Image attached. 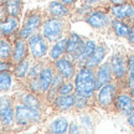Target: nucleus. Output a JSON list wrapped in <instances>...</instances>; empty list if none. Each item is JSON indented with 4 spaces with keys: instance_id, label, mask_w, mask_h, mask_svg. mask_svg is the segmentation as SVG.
<instances>
[{
    "instance_id": "f257e3e1",
    "label": "nucleus",
    "mask_w": 134,
    "mask_h": 134,
    "mask_svg": "<svg viewBox=\"0 0 134 134\" xmlns=\"http://www.w3.org/2000/svg\"><path fill=\"white\" fill-rule=\"evenodd\" d=\"M76 91L75 93L78 96L86 97L92 99L94 97L96 88V70L88 66H82L78 68L76 76L73 78Z\"/></svg>"
},
{
    "instance_id": "f03ea898",
    "label": "nucleus",
    "mask_w": 134,
    "mask_h": 134,
    "mask_svg": "<svg viewBox=\"0 0 134 134\" xmlns=\"http://www.w3.org/2000/svg\"><path fill=\"white\" fill-rule=\"evenodd\" d=\"M67 21L65 18H57V16H50L43 20L41 26V34L48 40V42H56L58 40L63 38L65 32L67 31Z\"/></svg>"
},
{
    "instance_id": "7ed1b4c3",
    "label": "nucleus",
    "mask_w": 134,
    "mask_h": 134,
    "mask_svg": "<svg viewBox=\"0 0 134 134\" xmlns=\"http://www.w3.org/2000/svg\"><path fill=\"white\" fill-rule=\"evenodd\" d=\"M42 119V114L40 109H34L30 107L18 102L15 104V127L24 129L29 125L37 124Z\"/></svg>"
},
{
    "instance_id": "20e7f679",
    "label": "nucleus",
    "mask_w": 134,
    "mask_h": 134,
    "mask_svg": "<svg viewBox=\"0 0 134 134\" xmlns=\"http://www.w3.org/2000/svg\"><path fill=\"white\" fill-rule=\"evenodd\" d=\"M42 24H43V14L41 13V10L40 9L31 10L25 16L24 24L21 26V29L19 30L18 37L27 40L30 36H32L34 34H36L38 30L41 29Z\"/></svg>"
},
{
    "instance_id": "39448f33",
    "label": "nucleus",
    "mask_w": 134,
    "mask_h": 134,
    "mask_svg": "<svg viewBox=\"0 0 134 134\" xmlns=\"http://www.w3.org/2000/svg\"><path fill=\"white\" fill-rule=\"evenodd\" d=\"M118 94V86L114 82H108L97 91V103L103 109H114V100Z\"/></svg>"
},
{
    "instance_id": "423d86ee",
    "label": "nucleus",
    "mask_w": 134,
    "mask_h": 134,
    "mask_svg": "<svg viewBox=\"0 0 134 134\" xmlns=\"http://www.w3.org/2000/svg\"><path fill=\"white\" fill-rule=\"evenodd\" d=\"M29 42V51L31 57L36 60H42L48 53V40L41 32L34 34L27 38Z\"/></svg>"
},
{
    "instance_id": "0eeeda50",
    "label": "nucleus",
    "mask_w": 134,
    "mask_h": 134,
    "mask_svg": "<svg viewBox=\"0 0 134 134\" xmlns=\"http://www.w3.org/2000/svg\"><path fill=\"white\" fill-rule=\"evenodd\" d=\"M113 16L109 14L108 9H94L91 11L85 21L94 30H104L112 26Z\"/></svg>"
},
{
    "instance_id": "6e6552de",
    "label": "nucleus",
    "mask_w": 134,
    "mask_h": 134,
    "mask_svg": "<svg viewBox=\"0 0 134 134\" xmlns=\"http://www.w3.org/2000/svg\"><path fill=\"white\" fill-rule=\"evenodd\" d=\"M110 66H112V71H113V76L117 82H125V77H127V72H128V60L124 55L119 51H117L112 55L109 60Z\"/></svg>"
},
{
    "instance_id": "1a4fd4ad",
    "label": "nucleus",
    "mask_w": 134,
    "mask_h": 134,
    "mask_svg": "<svg viewBox=\"0 0 134 134\" xmlns=\"http://www.w3.org/2000/svg\"><path fill=\"white\" fill-rule=\"evenodd\" d=\"M0 113H1V127L3 130L6 128L9 129L15 125V105L10 97L3 94L1 96V105H0Z\"/></svg>"
},
{
    "instance_id": "9d476101",
    "label": "nucleus",
    "mask_w": 134,
    "mask_h": 134,
    "mask_svg": "<svg viewBox=\"0 0 134 134\" xmlns=\"http://www.w3.org/2000/svg\"><path fill=\"white\" fill-rule=\"evenodd\" d=\"M86 41L76 32H70L67 36V47H66V56L70 57L72 61L77 62L81 56L82 50L85 47Z\"/></svg>"
},
{
    "instance_id": "9b49d317",
    "label": "nucleus",
    "mask_w": 134,
    "mask_h": 134,
    "mask_svg": "<svg viewBox=\"0 0 134 134\" xmlns=\"http://www.w3.org/2000/svg\"><path fill=\"white\" fill-rule=\"evenodd\" d=\"M53 67H55L56 72L62 75V77L66 81H72L77 73L76 62L72 61L71 58L67 57V56H62L61 58L53 61Z\"/></svg>"
},
{
    "instance_id": "f8f14e48",
    "label": "nucleus",
    "mask_w": 134,
    "mask_h": 134,
    "mask_svg": "<svg viewBox=\"0 0 134 134\" xmlns=\"http://www.w3.org/2000/svg\"><path fill=\"white\" fill-rule=\"evenodd\" d=\"M108 11L113 16V19L124 20L130 24L134 23V5L132 4V1H127L119 5H110Z\"/></svg>"
},
{
    "instance_id": "ddd939ff",
    "label": "nucleus",
    "mask_w": 134,
    "mask_h": 134,
    "mask_svg": "<svg viewBox=\"0 0 134 134\" xmlns=\"http://www.w3.org/2000/svg\"><path fill=\"white\" fill-rule=\"evenodd\" d=\"M134 107V99L130 96L129 92L120 91L118 92V94L115 97L114 100V110L118 112L119 114L128 117L130 114V112Z\"/></svg>"
},
{
    "instance_id": "4468645a",
    "label": "nucleus",
    "mask_w": 134,
    "mask_h": 134,
    "mask_svg": "<svg viewBox=\"0 0 134 134\" xmlns=\"http://www.w3.org/2000/svg\"><path fill=\"white\" fill-rule=\"evenodd\" d=\"M27 52H29V42H27V40L21 37L15 38L14 50H13V55H11L10 61L15 66L19 62L24 61L25 58H27Z\"/></svg>"
},
{
    "instance_id": "2eb2a0df",
    "label": "nucleus",
    "mask_w": 134,
    "mask_h": 134,
    "mask_svg": "<svg viewBox=\"0 0 134 134\" xmlns=\"http://www.w3.org/2000/svg\"><path fill=\"white\" fill-rule=\"evenodd\" d=\"M114 78L113 76V71H112V66L110 62H102L99 66L96 68V88L97 91L99 90L102 86H104L105 83L112 82Z\"/></svg>"
},
{
    "instance_id": "dca6fc26",
    "label": "nucleus",
    "mask_w": 134,
    "mask_h": 134,
    "mask_svg": "<svg viewBox=\"0 0 134 134\" xmlns=\"http://www.w3.org/2000/svg\"><path fill=\"white\" fill-rule=\"evenodd\" d=\"M55 73H56V70L53 65H43V68L40 76H38V82H40V86H41V90H42L43 94H46L51 87V83L53 81V77H55Z\"/></svg>"
},
{
    "instance_id": "f3484780",
    "label": "nucleus",
    "mask_w": 134,
    "mask_h": 134,
    "mask_svg": "<svg viewBox=\"0 0 134 134\" xmlns=\"http://www.w3.org/2000/svg\"><path fill=\"white\" fill-rule=\"evenodd\" d=\"M75 99H76V94H58L55 99L52 100V105L56 110L60 112H68L75 108Z\"/></svg>"
},
{
    "instance_id": "a211bd4d",
    "label": "nucleus",
    "mask_w": 134,
    "mask_h": 134,
    "mask_svg": "<svg viewBox=\"0 0 134 134\" xmlns=\"http://www.w3.org/2000/svg\"><path fill=\"white\" fill-rule=\"evenodd\" d=\"M47 13L50 16H57V18H68L72 14V8L65 5L60 0H53L47 6Z\"/></svg>"
},
{
    "instance_id": "6ab92c4d",
    "label": "nucleus",
    "mask_w": 134,
    "mask_h": 134,
    "mask_svg": "<svg viewBox=\"0 0 134 134\" xmlns=\"http://www.w3.org/2000/svg\"><path fill=\"white\" fill-rule=\"evenodd\" d=\"M19 102L25 104L26 107H30V108H34V109H40L42 108V102L40 99V96L34 93L31 91H24L19 94Z\"/></svg>"
},
{
    "instance_id": "aec40b11",
    "label": "nucleus",
    "mask_w": 134,
    "mask_h": 134,
    "mask_svg": "<svg viewBox=\"0 0 134 134\" xmlns=\"http://www.w3.org/2000/svg\"><path fill=\"white\" fill-rule=\"evenodd\" d=\"M20 26V21L18 16L8 15L3 21H1V36L9 37L11 35H14Z\"/></svg>"
},
{
    "instance_id": "412c9836",
    "label": "nucleus",
    "mask_w": 134,
    "mask_h": 134,
    "mask_svg": "<svg viewBox=\"0 0 134 134\" xmlns=\"http://www.w3.org/2000/svg\"><path fill=\"white\" fill-rule=\"evenodd\" d=\"M107 52H108V47L105 46L104 43H103V42L98 43V45H97L96 51L93 52V55H92L91 57H90V60L87 61L86 66H88V67H91V68H94V70H96L97 67H98L100 63L103 62V60H104Z\"/></svg>"
},
{
    "instance_id": "4be33fe9",
    "label": "nucleus",
    "mask_w": 134,
    "mask_h": 134,
    "mask_svg": "<svg viewBox=\"0 0 134 134\" xmlns=\"http://www.w3.org/2000/svg\"><path fill=\"white\" fill-rule=\"evenodd\" d=\"M130 23L128 21H124V20H119V19H113L112 20V30L114 32L115 36L118 37H125L128 38L129 37L130 32H132V27L130 26Z\"/></svg>"
},
{
    "instance_id": "5701e85b",
    "label": "nucleus",
    "mask_w": 134,
    "mask_h": 134,
    "mask_svg": "<svg viewBox=\"0 0 134 134\" xmlns=\"http://www.w3.org/2000/svg\"><path fill=\"white\" fill-rule=\"evenodd\" d=\"M68 128H70V122L66 117H56L55 119L48 124V132L50 133H55V134H63L68 132Z\"/></svg>"
},
{
    "instance_id": "b1692460",
    "label": "nucleus",
    "mask_w": 134,
    "mask_h": 134,
    "mask_svg": "<svg viewBox=\"0 0 134 134\" xmlns=\"http://www.w3.org/2000/svg\"><path fill=\"white\" fill-rule=\"evenodd\" d=\"M96 48H97V43H96L94 40H92V38L86 40L85 47H83V50H82L81 56H80V58H78V61L76 62V65H78L80 67L86 66L87 61L90 60V57H91L92 55H93V52L96 51Z\"/></svg>"
},
{
    "instance_id": "393cba45",
    "label": "nucleus",
    "mask_w": 134,
    "mask_h": 134,
    "mask_svg": "<svg viewBox=\"0 0 134 134\" xmlns=\"http://www.w3.org/2000/svg\"><path fill=\"white\" fill-rule=\"evenodd\" d=\"M66 47H67V36L56 41V42H53L52 47L50 48V51H48V56L51 58V61H56L58 58H61L62 56H65Z\"/></svg>"
},
{
    "instance_id": "a878e982",
    "label": "nucleus",
    "mask_w": 134,
    "mask_h": 134,
    "mask_svg": "<svg viewBox=\"0 0 134 134\" xmlns=\"http://www.w3.org/2000/svg\"><path fill=\"white\" fill-rule=\"evenodd\" d=\"M30 60L29 58H25L24 61L19 62L18 65L14 66V70H13V75L16 80L19 81H23L25 78H27V75H29V71H30Z\"/></svg>"
},
{
    "instance_id": "bb28decb",
    "label": "nucleus",
    "mask_w": 134,
    "mask_h": 134,
    "mask_svg": "<svg viewBox=\"0 0 134 134\" xmlns=\"http://www.w3.org/2000/svg\"><path fill=\"white\" fill-rule=\"evenodd\" d=\"M4 5L6 9V14L13 15V16H18L19 18L21 14V9H23V1L21 0H4Z\"/></svg>"
},
{
    "instance_id": "cd10ccee",
    "label": "nucleus",
    "mask_w": 134,
    "mask_h": 134,
    "mask_svg": "<svg viewBox=\"0 0 134 134\" xmlns=\"http://www.w3.org/2000/svg\"><path fill=\"white\" fill-rule=\"evenodd\" d=\"M13 50H14V43L10 42L8 37L1 36V51H0L1 61H10L11 55H13Z\"/></svg>"
},
{
    "instance_id": "c85d7f7f",
    "label": "nucleus",
    "mask_w": 134,
    "mask_h": 134,
    "mask_svg": "<svg viewBox=\"0 0 134 134\" xmlns=\"http://www.w3.org/2000/svg\"><path fill=\"white\" fill-rule=\"evenodd\" d=\"M128 72H127V85L128 88H134V53L128 55Z\"/></svg>"
},
{
    "instance_id": "c756f323",
    "label": "nucleus",
    "mask_w": 134,
    "mask_h": 134,
    "mask_svg": "<svg viewBox=\"0 0 134 134\" xmlns=\"http://www.w3.org/2000/svg\"><path fill=\"white\" fill-rule=\"evenodd\" d=\"M14 76V75H13ZM13 76L10 71H1V75H0V82H1V92L5 93L8 92L11 88V85H13Z\"/></svg>"
},
{
    "instance_id": "7c9ffc66",
    "label": "nucleus",
    "mask_w": 134,
    "mask_h": 134,
    "mask_svg": "<svg viewBox=\"0 0 134 134\" xmlns=\"http://www.w3.org/2000/svg\"><path fill=\"white\" fill-rule=\"evenodd\" d=\"M81 1L82 4H86L93 9H108L112 5L108 0H81Z\"/></svg>"
},
{
    "instance_id": "2f4dec72",
    "label": "nucleus",
    "mask_w": 134,
    "mask_h": 134,
    "mask_svg": "<svg viewBox=\"0 0 134 134\" xmlns=\"http://www.w3.org/2000/svg\"><path fill=\"white\" fill-rule=\"evenodd\" d=\"M75 94H76V93H75ZM88 107H90V98H86V97H82V96L76 94L75 109L78 110V112H83V110H86Z\"/></svg>"
},
{
    "instance_id": "473e14b6",
    "label": "nucleus",
    "mask_w": 134,
    "mask_h": 134,
    "mask_svg": "<svg viewBox=\"0 0 134 134\" xmlns=\"http://www.w3.org/2000/svg\"><path fill=\"white\" fill-rule=\"evenodd\" d=\"M43 68V65L40 62V60H36V62L31 65L30 67V71H29V75H27V80H34V78H38L40 73L42 71Z\"/></svg>"
},
{
    "instance_id": "72a5a7b5",
    "label": "nucleus",
    "mask_w": 134,
    "mask_h": 134,
    "mask_svg": "<svg viewBox=\"0 0 134 134\" xmlns=\"http://www.w3.org/2000/svg\"><path fill=\"white\" fill-rule=\"evenodd\" d=\"M80 124H81L86 130H93L96 123L93 122V119L91 118V115L90 114L82 113V114L80 115Z\"/></svg>"
},
{
    "instance_id": "f704fd0d",
    "label": "nucleus",
    "mask_w": 134,
    "mask_h": 134,
    "mask_svg": "<svg viewBox=\"0 0 134 134\" xmlns=\"http://www.w3.org/2000/svg\"><path fill=\"white\" fill-rule=\"evenodd\" d=\"M76 91V87H75V82L72 81H65L61 85L60 87V90H58V94H72V93H75Z\"/></svg>"
},
{
    "instance_id": "c9c22d12",
    "label": "nucleus",
    "mask_w": 134,
    "mask_h": 134,
    "mask_svg": "<svg viewBox=\"0 0 134 134\" xmlns=\"http://www.w3.org/2000/svg\"><path fill=\"white\" fill-rule=\"evenodd\" d=\"M81 127L82 125L77 122H72L70 123V128H68V133H80L81 132Z\"/></svg>"
},
{
    "instance_id": "e433bc0d",
    "label": "nucleus",
    "mask_w": 134,
    "mask_h": 134,
    "mask_svg": "<svg viewBox=\"0 0 134 134\" xmlns=\"http://www.w3.org/2000/svg\"><path fill=\"white\" fill-rule=\"evenodd\" d=\"M61 3H63L65 5H67V6H70V8H75V5H76V3L78 1V0H60Z\"/></svg>"
},
{
    "instance_id": "4c0bfd02",
    "label": "nucleus",
    "mask_w": 134,
    "mask_h": 134,
    "mask_svg": "<svg viewBox=\"0 0 134 134\" xmlns=\"http://www.w3.org/2000/svg\"><path fill=\"white\" fill-rule=\"evenodd\" d=\"M127 118H128V124L134 128V107H133V109H132V112H130V114Z\"/></svg>"
},
{
    "instance_id": "58836bf2",
    "label": "nucleus",
    "mask_w": 134,
    "mask_h": 134,
    "mask_svg": "<svg viewBox=\"0 0 134 134\" xmlns=\"http://www.w3.org/2000/svg\"><path fill=\"white\" fill-rule=\"evenodd\" d=\"M112 5H119V4H124L127 1H130V0H108Z\"/></svg>"
},
{
    "instance_id": "ea45409f",
    "label": "nucleus",
    "mask_w": 134,
    "mask_h": 134,
    "mask_svg": "<svg viewBox=\"0 0 134 134\" xmlns=\"http://www.w3.org/2000/svg\"><path fill=\"white\" fill-rule=\"evenodd\" d=\"M128 41H129L132 45H134V26L132 27V32H130L129 37H128Z\"/></svg>"
},
{
    "instance_id": "a19ab883",
    "label": "nucleus",
    "mask_w": 134,
    "mask_h": 134,
    "mask_svg": "<svg viewBox=\"0 0 134 134\" xmlns=\"http://www.w3.org/2000/svg\"><path fill=\"white\" fill-rule=\"evenodd\" d=\"M129 93H130V96L133 97V99H134V88H132V90H129Z\"/></svg>"
},
{
    "instance_id": "79ce46f5",
    "label": "nucleus",
    "mask_w": 134,
    "mask_h": 134,
    "mask_svg": "<svg viewBox=\"0 0 134 134\" xmlns=\"http://www.w3.org/2000/svg\"><path fill=\"white\" fill-rule=\"evenodd\" d=\"M130 1H132V4H133V5H134V0H130Z\"/></svg>"
}]
</instances>
